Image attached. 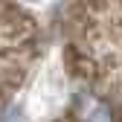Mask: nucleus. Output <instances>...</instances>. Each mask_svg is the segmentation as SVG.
<instances>
[{
  "instance_id": "nucleus-1",
  "label": "nucleus",
  "mask_w": 122,
  "mask_h": 122,
  "mask_svg": "<svg viewBox=\"0 0 122 122\" xmlns=\"http://www.w3.org/2000/svg\"><path fill=\"white\" fill-rule=\"evenodd\" d=\"M84 122H111V111L105 105H93L87 113H84Z\"/></svg>"
},
{
  "instance_id": "nucleus-2",
  "label": "nucleus",
  "mask_w": 122,
  "mask_h": 122,
  "mask_svg": "<svg viewBox=\"0 0 122 122\" xmlns=\"http://www.w3.org/2000/svg\"><path fill=\"white\" fill-rule=\"evenodd\" d=\"M29 3H41V0H29Z\"/></svg>"
}]
</instances>
